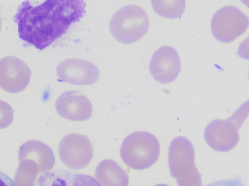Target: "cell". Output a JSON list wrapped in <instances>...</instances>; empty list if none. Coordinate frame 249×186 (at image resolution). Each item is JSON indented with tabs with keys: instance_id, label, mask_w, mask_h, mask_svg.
Returning <instances> with one entry per match:
<instances>
[{
	"instance_id": "12",
	"label": "cell",
	"mask_w": 249,
	"mask_h": 186,
	"mask_svg": "<svg viewBox=\"0 0 249 186\" xmlns=\"http://www.w3.org/2000/svg\"><path fill=\"white\" fill-rule=\"evenodd\" d=\"M13 181L12 179L4 174L1 172V186H13Z\"/></svg>"
},
{
	"instance_id": "5",
	"label": "cell",
	"mask_w": 249,
	"mask_h": 186,
	"mask_svg": "<svg viewBox=\"0 0 249 186\" xmlns=\"http://www.w3.org/2000/svg\"><path fill=\"white\" fill-rule=\"evenodd\" d=\"M56 71L62 82L78 85H93L100 77L98 67L86 59H67L58 64Z\"/></svg>"
},
{
	"instance_id": "10",
	"label": "cell",
	"mask_w": 249,
	"mask_h": 186,
	"mask_svg": "<svg viewBox=\"0 0 249 186\" xmlns=\"http://www.w3.org/2000/svg\"><path fill=\"white\" fill-rule=\"evenodd\" d=\"M205 186H245L238 178L218 180Z\"/></svg>"
},
{
	"instance_id": "11",
	"label": "cell",
	"mask_w": 249,
	"mask_h": 186,
	"mask_svg": "<svg viewBox=\"0 0 249 186\" xmlns=\"http://www.w3.org/2000/svg\"><path fill=\"white\" fill-rule=\"evenodd\" d=\"M238 55L243 59H249V36L241 43L238 50Z\"/></svg>"
},
{
	"instance_id": "7",
	"label": "cell",
	"mask_w": 249,
	"mask_h": 186,
	"mask_svg": "<svg viewBox=\"0 0 249 186\" xmlns=\"http://www.w3.org/2000/svg\"><path fill=\"white\" fill-rule=\"evenodd\" d=\"M56 110L62 118L72 122L88 120L93 114L90 100L78 91L62 93L56 100Z\"/></svg>"
},
{
	"instance_id": "1",
	"label": "cell",
	"mask_w": 249,
	"mask_h": 186,
	"mask_svg": "<svg viewBox=\"0 0 249 186\" xmlns=\"http://www.w3.org/2000/svg\"><path fill=\"white\" fill-rule=\"evenodd\" d=\"M86 13L82 0H48L38 5L22 2L15 16L20 39L39 50L66 33Z\"/></svg>"
},
{
	"instance_id": "6",
	"label": "cell",
	"mask_w": 249,
	"mask_h": 186,
	"mask_svg": "<svg viewBox=\"0 0 249 186\" xmlns=\"http://www.w3.org/2000/svg\"><path fill=\"white\" fill-rule=\"evenodd\" d=\"M28 65L15 56L2 58L0 64L1 87L8 92L16 93L24 90L31 79Z\"/></svg>"
},
{
	"instance_id": "2",
	"label": "cell",
	"mask_w": 249,
	"mask_h": 186,
	"mask_svg": "<svg viewBox=\"0 0 249 186\" xmlns=\"http://www.w3.org/2000/svg\"><path fill=\"white\" fill-rule=\"evenodd\" d=\"M150 18L144 9L128 5L119 9L111 18L109 29L118 42L129 45L139 41L148 33Z\"/></svg>"
},
{
	"instance_id": "4",
	"label": "cell",
	"mask_w": 249,
	"mask_h": 186,
	"mask_svg": "<svg viewBox=\"0 0 249 186\" xmlns=\"http://www.w3.org/2000/svg\"><path fill=\"white\" fill-rule=\"evenodd\" d=\"M149 70L157 82L162 84L172 83L177 79L182 70L180 56L172 47H160L151 58Z\"/></svg>"
},
{
	"instance_id": "9",
	"label": "cell",
	"mask_w": 249,
	"mask_h": 186,
	"mask_svg": "<svg viewBox=\"0 0 249 186\" xmlns=\"http://www.w3.org/2000/svg\"><path fill=\"white\" fill-rule=\"evenodd\" d=\"M151 3L157 14L170 19L181 17L186 5L182 1H152Z\"/></svg>"
},
{
	"instance_id": "8",
	"label": "cell",
	"mask_w": 249,
	"mask_h": 186,
	"mask_svg": "<svg viewBox=\"0 0 249 186\" xmlns=\"http://www.w3.org/2000/svg\"><path fill=\"white\" fill-rule=\"evenodd\" d=\"M36 186H102L95 178L66 169L44 172L37 179Z\"/></svg>"
},
{
	"instance_id": "3",
	"label": "cell",
	"mask_w": 249,
	"mask_h": 186,
	"mask_svg": "<svg viewBox=\"0 0 249 186\" xmlns=\"http://www.w3.org/2000/svg\"><path fill=\"white\" fill-rule=\"evenodd\" d=\"M247 16L237 8L226 6L221 8L213 16L211 31L218 41L230 43L239 37L249 26Z\"/></svg>"
}]
</instances>
